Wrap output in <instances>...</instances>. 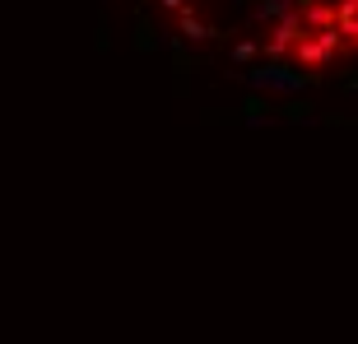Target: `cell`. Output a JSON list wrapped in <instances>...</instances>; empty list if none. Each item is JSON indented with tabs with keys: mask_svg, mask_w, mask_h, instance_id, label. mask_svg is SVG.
Wrapping results in <instances>:
<instances>
[{
	"mask_svg": "<svg viewBox=\"0 0 358 344\" xmlns=\"http://www.w3.org/2000/svg\"><path fill=\"white\" fill-rule=\"evenodd\" d=\"M200 38L238 42L275 61L358 52V0H163Z\"/></svg>",
	"mask_w": 358,
	"mask_h": 344,
	"instance_id": "cell-1",
	"label": "cell"
}]
</instances>
